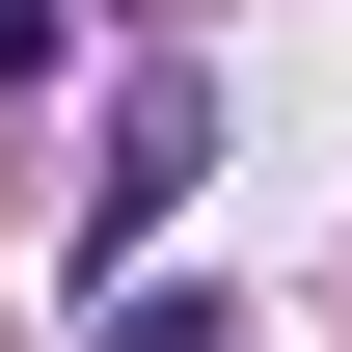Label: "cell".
<instances>
[{"label":"cell","instance_id":"1","mask_svg":"<svg viewBox=\"0 0 352 352\" xmlns=\"http://www.w3.org/2000/svg\"><path fill=\"white\" fill-rule=\"evenodd\" d=\"M190 190H217V109H190V82H135V109H109V163H82V217H54V271H82V298H109V271L163 244Z\"/></svg>","mask_w":352,"mask_h":352},{"label":"cell","instance_id":"2","mask_svg":"<svg viewBox=\"0 0 352 352\" xmlns=\"http://www.w3.org/2000/svg\"><path fill=\"white\" fill-rule=\"evenodd\" d=\"M109 352H244V325H217V298H109Z\"/></svg>","mask_w":352,"mask_h":352},{"label":"cell","instance_id":"3","mask_svg":"<svg viewBox=\"0 0 352 352\" xmlns=\"http://www.w3.org/2000/svg\"><path fill=\"white\" fill-rule=\"evenodd\" d=\"M54 28H82V0H0V82H28V54H54Z\"/></svg>","mask_w":352,"mask_h":352}]
</instances>
